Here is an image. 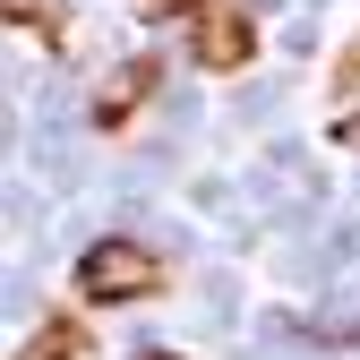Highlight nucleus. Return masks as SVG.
I'll list each match as a JSON object with an SVG mask.
<instances>
[{
    "label": "nucleus",
    "instance_id": "f03ea898",
    "mask_svg": "<svg viewBox=\"0 0 360 360\" xmlns=\"http://www.w3.org/2000/svg\"><path fill=\"white\" fill-rule=\"evenodd\" d=\"M249 52H257V26L223 0V9H206V18H189V60L198 69H214V77H232V69H249Z\"/></svg>",
    "mask_w": 360,
    "mask_h": 360
},
{
    "label": "nucleus",
    "instance_id": "39448f33",
    "mask_svg": "<svg viewBox=\"0 0 360 360\" xmlns=\"http://www.w3.org/2000/svg\"><path fill=\"white\" fill-rule=\"evenodd\" d=\"M77 352H86L77 318H43V326H34V343H26L18 360H77Z\"/></svg>",
    "mask_w": 360,
    "mask_h": 360
},
{
    "label": "nucleus",
    "instance_id": "20e7f679",
    "mask_svg": "<svg viewBox=\"0 0 360 360\" xmlns=\"http://www.w3.org/2000/svg\"><path fill=\"white\" fill-rule=\"evenodd\" d=\"M0 18H9V34L26 26L43 52H60V43H69V26H60V9H52V0H0Z\"/></svg>",
    "mask_w": 360,
    "mask_h": 360
},
{
    "label": "nucleus",
    "instance_id": "7ed1b4c3",
    "mask_svg": "<svg viewBox=\"0 0 360 360\" xmlns=\"http://www.w3.org/2000/svg\"><path fill=\"white\" fill-rule=\"evenodd\" d=\"M155 77H163V60H120L103 86H95V103H86V120L103 129V138H120L129 120L146 112V95H155Z\"/></svg>",
    "mask_w": 360,
    "mask_h": 360
},
{
    "label": "nucleus",
    "instance_id": "423d86ee",
    "mask_svg": "<svg viewBox=\"0 0 360 360\" xmlns=\"http://www.w3.org/2000/svg\"><path fill=\"white\" fill-rule=\"evenodd\" d=\"M335 95H343V103H352V95H360V34H352V43H343V60H335Z\"/></svg>",
    "mask_w": 360,
    "mask_h": 360
},
{
    "label": "nucleus",
    "instance_id": "0eeeda50",
    "mask_svg": "<svg viewBox=\"0 0 360 360\" xmlns=\"http://www.w3.org/2000/svg\"><path fill=\"white\" fill-rule=\"evenodd\" d=\"M146 9H180V18H206V9H223V0H146Z\"/></svg>",
    "mask_w": 360,
    "mask_h": 360
},
{
    "label": "nucleus",
    "instance_id": "f257e3e1",
    "mask_svg": "<svg viewBox=\"0 0 360 360\" xmlns=\"http://www.w3.org/2000/svg\"><path fill=\"white\" fill-rule=\"evenodd\" d=\"M77 292H86V309H129V300H155L163 292V257L146 249V240H86V257H77Z\"/></svg>",
    "mask_w": 360,
    "mask_h": 360
},
{
    "label": "nucleus",
    "instance_id": "6e6552de",
    "mask_svg": "<svg viewBox=\"0 0 360 360\" xmlns=\"http://www.w3.org/2000/svg\"><path fill=\"white\" fill-rule=\"evenodd\" d=\"M335 138H343V146H352V155H360V120H343V129H335Z\"/></svg>",
    "mask_w": 360,
    "mask_h": 360
},
{
    "label": "nucleus",
    "instance_id": "1a4fd4ad",
    "mask_svg": "<svg viewBox=\"0 0 360 360\" xmlns=\"http://www.w3.org/2000/svg\"><path fill=\"white\" fill-rule=\"evenodd\" d=\"M138 360H180V352H138Z\"/></svg>",
    "mask_w": 360,
    "mask_h": 360
}]
</instances>
